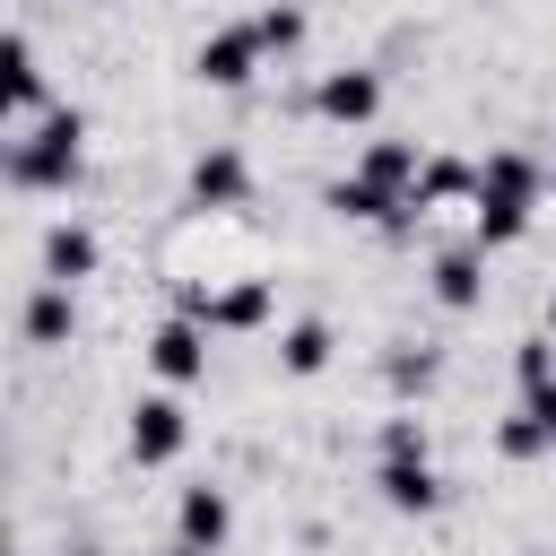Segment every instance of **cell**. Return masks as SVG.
Returning a JSON list of instances; mask_svg holds the SVG:
<instances>
[{
	"label": "cell",
	"instance_id": "6da1fadb",
	"mask_svg": "<svg viewBox=\"0 0 556 556\" xmlns=\"http://www.w3.org/2000/svg\"><path fill=\"white\" fill-rule=\"evenodd\" d=\"M539 191H547L539 156H530V148H495V156L478 165V191H469V243H478V252L521 243L530 217H539Z\"/></svg>",
	"mask_w": 556,
	"mask_h": 556
},
{
	"label": "cell",
	"instance_id": "7a4b0ae2",
	"mask_svg": "<svg viewBox=\"0 0 556 556\" xmlns=\"http://www.w3.org/2000/svg\"><path fill=\"white\" fill-rule=\"evenodd\" d=\"M78 139H87V113L78 104H52L43 122H26L9 139V182L17 191H70L78 182Z\"/></svg>",
	"mask_w": 556,
	"mask_h": 556
},
{
	"label": "cell",
	"instance_id": "3957f363",
	"mask_svg": "<svg viewBox=\"0 0 556 556\" xmlns=\"http://www.w3.org/2000/svg\"><path fill=\"white\" fill-rule=\"evenodd\" d=\"M269 52H261V35H252V17H235V26H208L200 35V52H191V70L208 78V87H252V70H261Z\"/></svg>",
	"mask_w": 556,
	"mask_h": 556
},
{
	"label": "cell",
	"instance_id": "277c9868",
	"mask_svg": "<svg viewBox=\"0 0 556 556\" xmlns=\"http://www.w3.org/2000/svg\"><path fill=\"white\" fill-rule=\"evenodd\" d=\"M252 200V156L235 139H208L191 156V208H243Z\"/></svg>",
	"mask_w": 556,
	"mask_h": 556
},
{
	"label": "cell",
	"instance_id": "5b68a950",
	"mask_svg": "<svg viewBox=\"0 0 556 556\" xmlns=\"http://www.w3.org/2000/svg\"><path fill=\"white\" fill-rule=\"evenodd\" d=\"M182 443H191V417H182V400H139L130 408V460L139 469H165V460H182Z\"/></svg>",
	"mask_w": 556,
	"mask_h": 556
},
{
	"label": "cell",
	"instance_id": "8992f818",
	"mask_svg": "<svg viewBox=\"0 0 556 556\" xmlns=\"http://www.w3.org/2000/svg\"><path fill=\"white\" fill-rule=\"evenodd\" d=\"M226 530H235V504H226V486H182V504H174V547H191V556H217V547H226Z\"/></svg>",
	"mask_w": 556,
	"mask_h": 556
},
{
	"label": "cell",
	"instance_id": "52a82bcc",
	"mask_svg": "<svg viewBox=\"0 0 556 556\" xmlns=\"http://www.w3.org/2000/svg\"><path fill=\"white\" fill-rule=\"evenodd\" d=\"M148 374H156V382H200V374H208V330L182 321V313L156 321V339H148Z\"/></svg>",
	"mask_w": 556,
	"mask_h": 556
},
{
	"label": "cell",
	"instance_id": "ba28073f",
	"mask_svg": "<svg viewBox=\"0 0 556 556\" xmlns=\"http://www.w3.org/2000/svg\"><path fill=\"white\" fill-rule=\"evenodd\" d=\"M426 287H434V304H443V313H469V304H486V252H478V243H452V252H434Z\"/></svg>",
	"mask_w": 556,
	"mask_h": 556
},
{
	"label": "cell",
	"instance_id": "9c48e42d",
	"mask_svg": "<svg viewBox=\"0 0 556 556\" xmlns=\"http://www.w3.org/2000/svg\"><path fill=\"white\" fill-rule=\"evenodd\" d=\"M417 174H426V156H417V139H374L365 156H356V182H374L382 200H400L408 208V191H417Z\"/></svg>",
	"mask_w": 556,
	"mask_h": 556
},
{
	"label": "cell",
	"instance_id": "30bf717a",
	"mask_svg": "<svg viewBox=\"0 0 556 556\" xmlns=\"http://www.w3.org/2000/svg\"><path fill=\"white\" fill-rule=\"evenodd\" d=\"M313 113H321V122H374V113H382V78H374V70H330V78L313 87Z\"/></svg>",
	"mask_w": 556,
	"mask_h": 556
},
{
	"label": "cell",
	"instance_id": "8fae6325",
	"mask_svg": "<svg viewBox=\"0 0 556 556\" xmlns=\"http://www.w3.org/2000/svg\"><path fill=\"white\" fill-rule=\"evenodd\" d=\"M96 261H104L96 226H70V217H61V226L43 235V278H52V287H78V278H96Z\"/></svg>",
	"mask_w": 556,
	"mask_h": 556
},
{
	"label": "cell",
	"instance_id": "7c38bea8",
	"mask_svg": "<svg viewBox=\"0 0 556 556\" xmlns=\"http://www.w3.org/2000/svg\"><path fill=\"white\" fill-rule=\"evenodd\" d=\"M374 486H382V504H391V513H434V504H443L434 460H382V469H374Z\"/></svg>",
	"mask_w": 556,
	"mask_h": 556
},
{
	"label": "cell",
	"instance_id": "4fadbf2b",
	"mask_svg": "<svg viewBox=\"0 0 556 556\" xmlns=\"http://www.w3.org/2000/svg\"><path fill=\"white\" fill-rule=\"evenodd\" d=\"M70 330H78V304H70V287H35L26 295V348H70Z\"/></svg>",
	"mask_w": 556,
	"mask_h": 556
},
{
	"label": "cell",
	"instance_id": "5bb4252c",
	"mask_svg": "<svg viewBox=\"0 0 556 556\" xmlns=\"http://www.w3.org/2000/svg\"><path fill=\"white\" fill-rule=\"evenodd\" d=\"M9 113H17V122H43V113H52V87H43V61H35L26 35L9 43Z\"/></svg>",
	"mask_w": 556,
	"mask_h": 556
},
{
	"label": "cell",
	"instance_id": "9a60e30c",
	"mask_svg": "<svg viewBox=\"0 0 556 556\" xmlns=\"http://www.w3.org/2000/svg\"><path fill=\"white\" fill-rule=\"evenodd\" d=\"M269 321V278H235L208 295V330H261Z\"/></svg>",
	"mask_w": 556,
	"mask_h": 556
},
{
	"label": "cell",
	"instance_id": "2e32d148",
	"mask_svg": "<svg viewBox=\"0 0 556 556\" xmlns=\"http://www.w3.org/2000/svg\"><path fill=\"white\" fill-rule=\"evenodd\" d=\"M460 191H478V165L426 156V174H417V191H408V217H426V208H443V200H460Z\"/></svg>",
	"mask_w": 556,
	"mask_h": 556
},
{
	"label": "cell",
	"instance_id": "e0dca14e",
	"mask_svg": "<svg viewBox=\"0 0 556 556\" xmlns=\"http://www.w3.org/2000/svg\"><path fill=\"white\" fill-rule=\"evenodd\" d=\"M330 348H339L330 321H287V330H278V365H287V374H321Z\"/></svg>",
	"mask_w": 556,
	"mask_h": 556
},
{
	"label": "cell",
	"instance_id": "ac0fdd59",
	"mask_svg": "<svg viewBox=\"0 0 556 556\" xmlns=\"http://www.w3.org/2000/svg\"><path fill=\"white\" fill-rule=\"evenodd\" d=\"M252 35H261V52H295V43H304V9H295V0H269V9L252 17Z\"/></svg>",
	"mask_w": 556,
	"mask_h": 556
},
{
	"label": "cell",
	"instance_id": "d6986e66",
	"mask_svg": "<svg viewBox=\"0 0 556 556\" xmlns=\"http://www.w3.org/2000/svg\"><path fill=\"white\" fill-rule=\"evenodd\" d=\"M513 374H521V391H539V382H556V339H547V330H530V339L513 348Z\"/></svg>",
	"mask_w": 556,
	"mask_h": 556
},
{
	"label": "cell",
	"instance_id": "ffe728a7",
	"mask_svg": "<svg viewBox=\"0 0 556 556\" xmlns=\"http://www.w3.org/2000/svg\"><path fill=\"white\" fill-rule=\"evenodd\" d=\"M495 452H504V460H539V452H556V443H547V434H539V417L521 408V417H504V426H495Z\"/></svg>",
	"mask_w": 556,
	"mask_h": 556
},
{
	"label": "cell",
	"instance_id": "44dd1931",
	"mask_svg": "<svg viewBox=\"0 0 556 556\" xmlns=\"http://www.w3.org/2000/svg\"><path fill=\"white\" fill-rule=\"evenodd\" d=\"M382 460H426V417H382Z\"/></svg>",
	"mask_w": 556,
	"mask_h": 556
},
{
	"label": "cell",
	"instance_id": "7402d4cb",
	"mask_svg": "<svg viewBox=\"0 0 556 556\" xmlns=\"http://www.w3.org/2000/svg\"><path fill=\"white\" fill-rule=\"evenodd\" d=\"M521 408H530V417H539V434L556 443V382H539V391H521Z\"/></svg>",
	"mask_w": 556,
	"mask_h": 556
},
{
	"label": "cell",
	"instance_id": "603a6c76",
	"mask_svg": "<svg viewBox=\"0 0 556 556\" xmlns=\"http://www.w3.org/2000/svg\"><path fill=\"white\" fill-rule=\"evenodd\" d=\"M547 339H556V295H547Z\"/></svg>",
	"mask_w": 556,
	"mask_h": 556
},
{
	"label": "cell",
	"instance_id": "cb8c5ba5",
	"mask_svg": "<svg viewBox=\"0 0 556 556\" xmlns=\"http://www.w3.org/2000/svg\"><path fill=\"white\" fill-rule=\"evenodd\" d=\"M165 556H191V547H165Z\"/></svg>",
	"mask_w": 556,
	"mask_h": 556
}]
</instances>
